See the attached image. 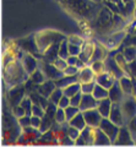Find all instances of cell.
I'll use <instances>...</instances> for the list:
<instances>
[{"label": "cell", "mask_w": 136, "mask_h": 147, "mask_svg": "<svg viewBox=\"0 0 136 147\" xmlns=\"http://www.w3.org/2000/svg\"><path fill=\"white\" fill-rule=\"evenodd\" d=\"M69 105H71V102H70V97H67V96H63L61 99H60V102H59L58 104V107H60V108H66V107H69Z\"/></svg>", "instance_id": "681fc988"}, {"label": "cell", "mask_w": 136, "mask_h": 147, "mask_svg": "<svg viewBox=\"0 0 136 147\" xmlns=\"http://www.w3.org/2000/svg\"><path fill=\"white\" fill-rule=\"evenodd\" d=\"M83 117H85V120L86 124L90 126H93V127H98L101 125V121L103 119V115L99 113V110L96 108H92V109H87V110H83Z\"/></svg>", "instance_id": "8992f818"}, {"label": "cell", "mask_w": 136, "mask_h": 147, "mask_svg": "<svg viewBox=\"0 0 136 147\" xmlns=\"http://www.w3.org/2000/svg\"><path fill=\"white\" fill-rule=\"evenodd\" d=\"M126 126H128L129 131L131 132V135H133L134 140H135V144H136V117L130 119V120L126 123Z\"/></svg>", "instance_id": "7bdbcfd3"}, {"label": "cell", "mask_w": 136, "mask_h": 147, "mask_svg": "<svg viewBox=\"0 0 136 147\" xmlns=\"http://www.w3.org/2000/svg\"><path fill=\"white\" fill-rule=\"evenodd\" d=\"M107 48L104 45H99L96 43V47H94V50H93V54L91 57V60H90V64L93 63V61H98V60H106V58L108 57L107 55Z\"/></svg>", "instance_id": "ffe728a7"}, {"label": "cell", "mask_w": 136, "mask_h": 147, "mask_svg": "<svg viewBox=\"0 0 136 147\" xmlns=\"http://www.w3.org/2000/svg\"><path fill=\"white\" fill-rule=\"evenodd\" d=\"M85 39L86 38H83V37H81L79 34H69V36H67V40H69V43L77 44V45H81V47H82Z\"/></svg>", "instance_id": "f35d334b"}, {"label": "cell", "mask_w": 136, "mask_h": 147, "mask_svg": "<svg viewBox=\"0 0 136 147\" xmlns=\"http://www.w3.org/2000/svg\"><path fill=\"white\" fill-rule=\"evenodd\" d=\"M104 61H106V71L112 74V75L114 76L116 80H119L121 76L125 75V72L123 71V69L118 65V63L115 61L114 57H107Z\"/></svg>", "instance_id": "30bf717a"}, {"label": "cell", "mask_w": 136, "mask_h": 147, "mask_svg": "<svg viewBox=\"0 0 136 147\" xmlns=\"http://www.w3.org/2000/svg\"><path fill=\"white\" fill-rule=\"evenodd\" d=\"M69 124L71 126H75L76 129H79V130H83V129L87 126V124H86V120H85V117H83V113L80 112L77 113L76 115L69 120Z\"/></svg>", "instance_id": "603a6c76"}, {"label": "cell", "mask_w": 136, "mask_h": 147, "mask_svg": "<svg viewBox=\"0 0 136 147\" xmlns=\"http://www.w3.org/2000/svg\"><path fill=\"white\" fill-rule=\"evenodd\" d=\"M121 53L124 54V57L126 60H128V63L136 60V47H134V45H126V47L121 50Z\"/></svg>", "instance_id": "f1b7e54d"}, {"label": "cell", "mask_w": 136, "mask_h": 147, "mask_svg": "<svg viewBox=\"0 0 136 147\" xmlns=\"http://www.w3.org/2000/svg\"><path fill=\"white\" fill-rule=\"evenodd\" d=\"M69 53H70V55H76V57H79L81 54V45L69 43Z\"/></svg>", "instance_id": "bcb514c9"}, {"label": "cell", "mask_w": 136, "mask_h": 147, "mask_svg": "<svg viewBox=\"0 0 136 147\" xmlns=\"http://www.w3.org/2000/svg\"><path fill=\"white\" fill-rule=\"evenodd\" d=\"M20 105H21V107L26 110V114H27V115H32V107H33V102H32V99H31V97H30L28 94H26L25 97L21 99Z\"/></svg>", "instance_id": "f546056e"}, {"label": "cell", "mask_w": 136, "mask_h": 147, "mask_svg": "<svg viewBox=\"0 0 136 147\" xmlns=\"http://www.w3.org/2000/svg\"><path fill=\"white\" fill-rule=\"evenodd\" d=\"M97 75L94 74V71L92 70V67L90 65H86L85 67H82L79 72V80L81 84H85V82H92L96 81Z\"/></svg>", "instance_id": "e0dca14e"}, {"label": "cell", "mask_w": 136, "mask_h": 147, "mask_svg": "<svg viewBox=\"0 0 136 147\" xmlns=\"http://www.w3.org/2000/svg\"><path fill=\"white\" fill-rule=\"evenodd\" d=\"M119 85L121 87V90L124 91L125 96H130V94H134V90H135V80L133 79L131 76L128 75H123L119 80Z\"/></svg>", "instance_id": "4fadbf2b"}, {"label": "cell", "mask_w": 136, "mask_h": 147, "mask_svg": "<svg viewBox=\"0 0 136 147\" xmlns=\"http://www.w3.org/2000/svg\"><path fill=\"white\" fill-rule=\"evenodd\" d=\"M101 130L106 134L108 137L112 141V145L115 144V140L118 137V134H119V130L120 127L116 125V124H114L109 118H103L102 121H101V125L98 126Z\"/></svg>", "instance_id": "277c9868"}, {"label": "cell", "mask_w": 136, "mask_h": 147, "mask_svg": "<svg viewBox=\"0 0 136 147\" xmlns=\"http://www.w3.org/2000/svg\"><path fill=\"white\" fill-rule=\"evenodd\" d=\"M79 72H80V69L77 66L69 65V66L65 69L64 75H66V76H76V75H79Z\"/></svg>", "instance_id": "f6af8a7d"}, {"label": "cell", "mask_w": 136, "mask_h": 147, "mask_svg": "<svg viewBox=\"0 0 136 147\" xmlns=\"http://www.w3.org/2000/svg\"><path fill=\"white\" fill-rule=\"evenodd\" d=\"M133 144H135V140L133 135H131V132L129 131L128 126L126 125L121 126L114 145H133Z\"/></svg>", "instance_id": "7c38bea8"}, {"label": "cell", "mask_w": 136, "mask_h": 147, "mask_svg": "<svg viewBox=\"0 0 136 147\" xmlns=\"http://www.w3.org/2000/svg\"><path fill=\"white\" fill-rule=\"evenodd\" d=\"M81 99H82V92H79L77 94L72 96V97L70 98L71 105H74V107H79V108H80V103H81Z\"/></svg>", "instance_id": "7dc6e473"}, {"label": "cell", "mask_w": 136, "mask_h": 147, "mask_svg": "<svg viewBox=\"0 0 136 147\" xmlns=\"http://www.w3.org/2000/svg\"><path fill=\"white\" fill-rule=\"evenodd\" d=\"M94 47H96V43L91 38H86L82 47H81V54L79 55V58L81 60H83L86 64H88V65H90L91 57H92V54H93Z\"/></svg>", "instance_id": "9c48e42d"}, {"label": "cell", "mask_w": 136, "mask_h": 147, "mask_svg": "<svg viewBox=\"0 0 136 147\" xmlns=\"http://www.w3.org/2000/svg\"><path fill=\"white\" fill-rule=\"evenodd\" d=\"M30 80L33 82L34 85H40V84H43V82L45 80H48L47 79V76H45V74L43 72V70L40 67H38L37 70H34L32 74L30 75Z\"/></svg>", "instance_id": "cb8c5ba5"}, {"label": "cell", "mask_w": 136, "mask_h": 147, "mask_svg": "<svg viewBox=\"0 0 136 147\" xmlns=\"http://www.w3.org/2000/svg\"><path fill=\"white\" fill-rule=\"evenodd\" d=\"M108 97L110 98V100L113 103H120L121 100L124 99L125 93H124V91L121 90V87H120L118 81L108 90Z\"/></svg>", "instance_id": "5bb4252c"}, {"label": "cell", "mask_w": 136, "mask_h": 147, "mask_svg": "<svg viewBox=\"0 0 136 147\" xmlns=\"http://www.w3.org/2000/svg\"><path fill=\"white\" fill-rule=\"evenodd\" d=\"M59 57L63 59H67L70 57L69 53V40H67V36L66 38H64L60 43V48H59Z\"/></svg>", "instance_id": "4dcf8cb0"}, {"label": "cell", "mask_w": 136, "mask_h": 147, "mask_svg": "<svg viewBox=\"0 0 136 147\" xmlns=\"http://www.w3.org/2000/svg\"><path fill=\"white\" fill-rule=\"evenodd\" d=\"M120 107L123 109L126 121H129L130 119L136 117V98L133 94L125 96L124 99L120 102Z\"/></svg>", "instance_id": "5b68a950"}, {"label": "cell", "mask_w": 136, "mask_h": 147, "mask_svg": "<svg viewBox=\"0 0 136 147\" xmlns=\"http://www.w3.org/2000/svg\"><path fill=\"white\" fill-rule=\"evenodd\" d=\"M80 112H81V110H80V108H79V107H74V105H69V107H66V108H65L66 120H67V121L71 120V119L74 118L77 113H80Z\"/></svg>", "instance_id": "e575fe53"}, {"label": "cell", "mask_w": 136, "mask_h": 147, "mask_svg": "<svg viewBox=\"0 0 136 147\" xmlns=\"http://www.w3.org/2000/svg\"><path fill=\"white\" fill-rule=\"evenodd\" d=\"M112 105L113 102L110 100L109 97L101 99L97 102V109L99 110V113L103 115V118H109V114H110V110H112Z\"/></svg>", "instance_id": "d6986e66"}, {"label": "cell", "mask_w": 136, "mask_h": 147, "mask_svg": "<svg viewBox=\"0 0 136 147\" xmlns=\"http://www.w3.org/2000/svg\"><path fill=\"white\" fill-rule=\"evenodd\" d=\"M54 123H55L54 119L45 114L44 117H42V121H40V126H39V132L43 134V132L50 130V129L53 127V125H54Z\"/></svg>", "instance_id": "484cf974"}, {"label": "cell", "mask_w": 136, "mask_h": 147, "mask_svg": "<svg viewBox=\"0 0 136 147\" xmlns=\"http://www.w3.org/2000/svg\"><path fill=\"white\" fill-rule=\"evenodd\" d=\"M57 88V85H55V81L54 80H45L43 84H40L37 86V91L39 92L40 94H43L44 97L49 98V96L53 93V91Z\"/></svg>", "instance_id": "ac0fdd59"}, {"label": "cell", "mask_w": 136, "mask_h": 147, "mask_svg": "<svg viewBox=\"0 0 136 147\" xmlns=\"http://www.w3.org/2000/svg\"><path fill=\"white\" fill-rule=\"evenodd\" d=\"M66 134H67V136H69L71 140H74V141H75V140L81 135V130L76 129L75 126H71L70 124H69V126L66 127Z\"/></svg>", "instance_id": "74e56055"}, {"label": "cell", "mask_w": 136, "mask_h": 147, "mask_svg": "<svg viewBox=\"0 0 136 147\" xmlns=\"http://www.w3.org/2000/svg\"><path fill=\"white\" fill-rule=\"evenodd\" d=\"M64 38H66L65 34L60 33V32H57V31H52V30H44V31L37 32V33L34 34L36 44H37L40 55L50 47V45H53L54 43L61 42Z\"/></svg>", "instance_id": "3957f363"}, {"label": "cell", "mask_w": 136, "mask_h": 147, "mask_svg": "<svg viewBox=\"0 0 136 147\" xmlns=\"http://www.w3.org/2000/svg\"><path fill=\"white\" fill-rule=\"evenodd\" d=\"M94 86H96V81L81 84V92H82V93H92L94 90Z\"/></svg>", "instance_id": "60d3db41"}, {"label": "cell", "mask_w": 136, "mask_h": 147, "mask_svg": "<svg viewBox=\"0 0 136 147\" xmlns=\"http://www.w3.org/2000/svg\"><path fill=\"white\" fill-rule=\"evenodd\" d=\"M58 3L67 13L75 17L79 22H92L103 6L101 3L93 1V0H58Z\"/></svg>", "instance_id": "6da1fadb"}, {"label": "cell", "mask_w": 136, "mask_h": 147, "mask_svg": "<svg viewBox=\"0 0 136 147\" xmlns=\"http://www.w3.org/2000/svg\"><path fill=\"white\" fill-rule=\"evenodd\" d=\"M94 145H112L110 139L104 134L99 127H96V139H94Z\"/></svg>", "instance_id": "d4e9b609"}, {"label": "cell", "mask_w": 136, "mask_h": 147, "mask_svg": "<svg viewBox=\"0 0 136 147\" xmlns=\"http://www.w3.org/2000/svg\"><path fill=\"white\" fill-rule=\"evenodd\" d=\"M17 124H19V126L21 127V130H24L26 127H30L31 126V115H25L20 119H17Z\"/></svg>", "instance_id": "b9f144b4"}, {"label": "cell", "mask_w": 136, "mask_h": 147, "mask_svg": "<svg viewBox=\"0 0 136 147\" xmlns=\"http://www.w3.org/2000/svg\"><path fill=\"white\" fill-rule=\"evenodd\" d=\"M90 66L92 67V70L94 71L96 75H99L106 71V61L104 60H98V61H93L90 64Z\"/></svg>", "instance_id": "1f68e13d"}, {"label": "cell", "mask_w": 136, "mask_h": 147, "mask_svg": "<svg viewBox=\"0 0 136 147\" xmlns=\"http://www.w3.org/2000/svg\"><path fill=\"white\" fill-rule=\"evenodd\" d=\"M92 94L97 100H101V99H104V98L108 97V90L104 88L103 86L98 85L96 82V86H94V90L92 92Z\"/></svg>", "instance_id": "83f0119b"}, {"label": "cell", "mask_w": 136, "mask_h": 147, "mask_svg": "<svg viewBox=\"0 0 136 147\" xmlns=\"http://www.w3.org/2000/svg\"><path fill=\"white\" fill-rule=\"evenodd\" d=\"M129 66H130L131 76H133V79H135V80H136V60L129 63Z\"/></svg>", "instance_id": "816d5d0a"}, {"label": "cell", "mask_w": 136, "mask_h": 147, "mask_svg": "<svg viewBox=\"0 0 136 147\" xmlns=\"http://www.w3.org/2000/svg\"><path fill=\"white\" fill-rule=\"evenodd\" d=\"M53 64H54V66H55L58 70H60V71H63V72H64L65 69L69 66V64H67L66 59H63V58H60V57H58L55 60L53 61Z\"/></svg>", "instance_id": "8d00e7d4"}, {"label": "cell", "mask_w": 136, "mask_h": 147, "mask_svg": "<svg viewBox=\"0 0 136 147\" xmlns=\"http://www.w3.org/2000/svg\"><path fill=\"white\" fill-rule=\"evenodd\" d=\"M57 109H58V105L55 103H53V102L49 100L48 104H47V107H45V114L54 119V117H55V113H57Z\"/></svg>", "instance_id": "ab89813d"}, {"label": "cell", "mask_w": 136, "mask_h": 147, "mask_svg": "<svg viewBox=\"0 0 136 147\" xmlns=\"http://www.w3.org/2000/svg\"><path fill=\"white\" fill-rule=\"evenodd\" d=\"M40 121H42V118L39 117H36V115H31V126L39 130V126H40Z\"/></svg>", "instance_id": "c3c4849f"}, {"label": "cell", "mask_w": 136, "mask_h": 147, "mask_svg": "<svg viewBox=\"0 0 136 147\" xmlns=\"http://www.w3.org/2000/svg\"><path fill=\"white\" fill-rule=\"evenodd\" d=\"M11 113H12L13 118H16V119H20V118H22V117L27 115V114H26V110H25L24 108H22L20 104H17V105H12Z\"/></svg>", "instance_id": "d590c367"}, {"label": "cell", "mask_w": 136, "mask_h": 147, "mask_svg": "<svg viewBox=\"0 0 136 147\" xmlns=\"http://www.w3.org/2000/svg\"><path fill=\"white\" fill-rule=\"evenodd\" d=\"M123 43L125 45H134V47H136V34H133L128 39H124Z\"/></svg>", "instance_id": "f907efd6"}, {"label": "cell", "mask_w": 136, "mask_h": 147, "mask_svg": "<svg viewBox=\"0 0 136 147\" xmlns=\"http://www.w3.org/2000/svg\"><path fill=\"white\" fill-rule=\"evenodd\" d=\"M63 91H64L65 96L71 98L72 96H75V94H77L79 92H81V82H74V84L66 86Z\"/></svg>", "instance_id": "4316f807"}, {"label": "cell", "mask_w": 136, "mask_h": 147, "mask_svg": "<svg viewBox=\"0 0 136 147\" xmlns=\"http://www.w3.org/2000/svg\"><path fill=\"white\" fill-rule=\"evenodd\" d=\"M75 145H87V144H86V141L83 140V137H81V135H80L77 139L75 140Z\"/></svg>", "instance_id": "db71d44e"}, {"label": "cell", "mask_w": 136, "mask_h": 147, "mask_svg": "<svg viewBox=\"0 0 136 147\" xmlns=\"http://www.w3.org/2000/svg\"><path fill=\"white\" fill-rule=\"evenodd\" d=\"M77 60H79V57H76V55H70V57L66 59V61H67L69 65H75V66H76Z\"/></svg>", "instance_id": "f5cc1de1"}, {"label": "cell", "mask_w": 136, "mask_h": 147, "mask_svg": "<svg viewBox=\"0 0 136 147\" xmlns=\"http://www.w3.org/2000/svg\"><path fill=\"white\" fill-rule=\"evenodd\" d=\"M4 76H5V82L10 88L17 85H24L26 81L30 80L28 72L25 70L20 59H13L6 64L4 69Z\"/></svg>", "instance_id": "7a4b0ae2"}, {"label": "cell", "mask_w": 136, "mask_h": 147, "mask_svg": "<svg viewBox=\"0 0 136 147\" xmlns=\"http://www.w3.org/2000/svg\"><path fill=\"white\" fill-rule=\"evenodd\" d=\"M74 82H80L79 75H76V76H66V75H64L63 77H60L59 80L55 81V85H57V87H59V88L64 90L66 86L74 84Z\"/></svg>", "instance_id": "7402d4cb"}, {"label": "cell", "mask_w": 136, "mask_h": 147, "mask_svg": "<svg viewBox=\"0 0 136 147\" xmlns=\"http://www.w3.org/2000/svg\"><path fill=\"white\" fill-rule=\"evenodd\" d=\"M54 121L57 124H65L67 120H66V114H65V109L64 108H60L58 107L57 109V113H55V117H54Z\"/></svg>", "instance_id": "836d02e7"}, {"label": "cell", "mask_w": 136, "mask_h": 147, "mask_svg": "<svg viewBox=\"0 0 136 147\" xmlns=\"http://www.w3.org/2000/svg\"><path fill=\"white\" fill-rule=\"evenodd\" d=\"M32 115L42 118V117L45 115V109H44L40 104H34V103H33V107H32Z\"/></svg>", "instance_id": "ee69618b"}, {"label": "cell", "mask_w": 136, "mask_h": 147, "mask_svg": "<svg viewBox=\"0 0 136 147\" xmlns=\"http://www.w3.org/2000/svg\"><path fill=\"white\" fill-rule=\"evenodd\" d=\"M25 92H26V88H24L22 85H17L15 87L9 90V100L11 102L12 105H17L20 104L21 99L25 97Z\"/></svg>", "instance_id": "8fae6325"}, {"label": "cell", "mask_w": 136, "mask_h": 147, "mask_svg": "<svg viewBox=\"0 0 136 147\" xmlns=\"http://www.w3.org/2000/svg\"><path fill=\"white\" fill-rule=\"evenodd\" d=\"M97 102L98 100L93 97L92 93H82V99H81V103H80V110L83 112V110H87V109L96 108Z\"/></svg>", "instance_id": "2e32d148"}, {"label": "cell", "mask_w": 136, "mask_h": 147, "mask_svg": "<svg viewBox=\"0 0 136 147\" xmlns=\"http://www.w3.org/2000/svg\"><path fill=\"white\" fill-rule=\"evenodd\" d=\"M64 96V91H63V88H59V87H57L55 90L53 91V93L49 96V100L50 102H53V103H55L57 105L59 104V102H60V99H61V97Z\"/></svg>", "instance_id": "d6a6232c"}, {"label": "cell", "mask_w": 136, "mask_h": 147, "mask_svg": "<svg viewBox=\"0 0 136 147\" xmlns=\"http://www.w3.org/2000/svg\"><path fill=\"white\" fill-rule=\"evenodd\" d=\"M81 137H83L87 145H94V139H96V127L87 125L83 130H81Z\"/></svg>", "instance_id": "44dd1931"}, {"label": "cell", "mask_w": 136, "mask_h": 147, "mask_svg": "<svg viewBox=\"0 0 136 147\" xmlns=\"http://www.w3.org/2000/svg\"><path fill=\"white\" fill-rule=\"evenodd\" d=\"M109 119L114 124H116L119 127L126 125L128 121H126V119H125L123 109H121V107H120V103H113L110 114H109Z\"/></svg>", "instance_id": "52a82bcc"}, {"label": "cell", "mask_w": 136, "mask_h": 147, "mask_svg": "<svg viewBox=\"0 0 136 147\" xmlns=\"http://www.w3.org/2000/svg\"><path fill=\"white\" fill-rule=\"evenodd\" d=\"M133 34H136V28H135V31L133 32Z\"/></svg>", "instance_id": "11a10c76"}, {"label": "cell", "mask_w": 136, "mask_h": 147, "mask_svg": "<svg viewBox=\"0 0 136 147\" xmlns=\"http://www.w3.org/2000/svg\"><path fill=\"white\" fill-rule=\"evenodd\" d=\"M116 81L118 80L108 71H104L102 74H99V75H97V77H96V82H97V84L103 86L104 88H107V90H109Z\"/></svg>", "instance_id": "9a60e30c"}, {"label": "cell", "mask_w": 136, "mask_h": 147, "mask_svg": "<svg viewBox=\"0 0 136 147\" xmlns=\"http://www.w3.org/2000/svg\"><path fill=\"white\" fill-rule=\"evenodd\" d=\"M20 60L22 63V65H24L25 70L28 72V75H31L34 70H37V69L39 67V59H36L34 55L31 54V53L26 52Z\"/></svg>", "instance_id": "ba28073f"}]
</instances>
